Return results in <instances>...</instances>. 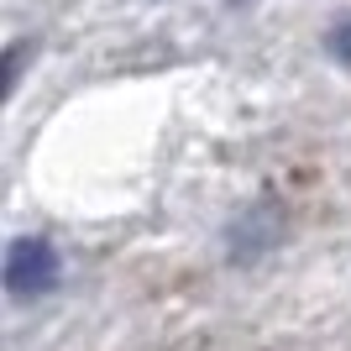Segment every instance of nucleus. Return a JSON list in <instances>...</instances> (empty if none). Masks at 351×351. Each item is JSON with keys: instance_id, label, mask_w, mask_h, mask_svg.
<instances>
[{"instance_id": "nucleus-2", "label": "nucleus", "mask_w": 351, "mask_h": 351, "mask_svg": "<svg viewBox=\"0 0 351 351\" xmlns=\"http://www.w3.org/2000/svg\"><path fill=\"white\" fill-rule=\"evenodd\" d=\"M330 53H336V63H341V69H351V21L330 32Z\"/></svg>"}, {"instance_id": "nucleus-1", "label": "nucleus", "mask_w": 351, "mask_h": 351, "mask_svg": "<svg viewBox=\"0 0 351 351\" xmlns=\"http://www.w3.org/2000/svg\"><path fill=\"white\" fill-rule=\"evenodd\" d=\"M0 278H5V293H11V299H43V293L58 289L63 263H58V252H53V241H43V236H16L11 247H5Z\"/></svg>"}]
</instances>
